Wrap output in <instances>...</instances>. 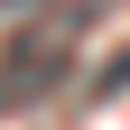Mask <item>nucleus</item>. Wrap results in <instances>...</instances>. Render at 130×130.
<instances>
[{
  "label": "nucleus",
  "instance_id": "f257e3e1",
  "mask_svg": "<svg viewBox=\"0 0 130 130\" xmlns=\"http://www.w3.org/2000/svg\"><path fill=\"white\" fill-rule=\"evenodd\" d=\"M74 37H84L74 19H28L19 37L0 46V111H19L28 93H56L74 74Z\"/></svg>",
  "mask_w": 130,
  "mask_h": 130
},
{
  "label": "nucleus",
  "instance_id": "f03ea898",
  "mask_svg": "<svg viewBox=\"0 0 130 130\" xmlns=\"http://www.w3.org/2000/svg\"><path fill=\"white\" fill-rule=\"evenodd\" d=\"M121 84H130V46H121V56L102 65V93H121Z\"/></svg>",
  "mask_w": 130,
  "mask_h": 130
}]
</instances>
